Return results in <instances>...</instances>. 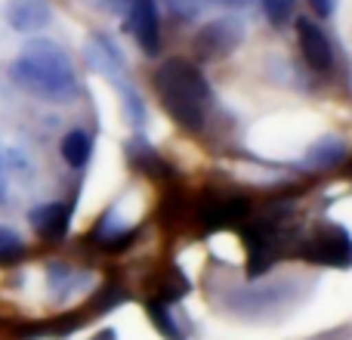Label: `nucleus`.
I'll use <instances>...</instances> for the list:
<instances>
[{"mask_svg": "<svg viewBox=\"0 0 352 340\" xmlns=\"http://www.w3.org/2000/svg\"><path fill=\"white\" fill-rule=\"evenodd\" d=\"M10 81L43 103L62 105L78 96V72L72 56L47 37H31L25 43L10 65Z\"/></svg>", "mask_w": 352, "mask_h": 340, "instance_id": "1", "label": "nucleus"}, {"mask_svg": "<svg viewBox=\"0 0 352 340\" xmlns=\"http://www.w3.org/2000/svg\"><path fill=\"white\" fill-rule=\"evenodd\" d=\"M306 3L312 6V12H316L318 19H328L331 12H334V0H306Z\"/></svg>", "mask_w": 352, "mask_h": 340, "instance_id": "11", "label": "nucleus"}, {"mask_svg": "<svg viewBox=\"0 0 352 340\" xmlns=\"http://www.w3.org/2000/svg\"><path fill=\"white\" fill-rule=\"evenodd\" d=\"M241 41H244L241 19L219 16V19H213V22L201 25V31L195 34V50H198L201 59L217 62V59H226L229 53H235Z\"/></svg>", "mask_w": 352, "mask_h": 340, "instance_id": "3", "label": "nucleus"}, {"mask_svg": "<svg viewBox=\"0 0 352 340\" xmlns=\"http://www.w3.org/2000/svg\"><path fill=\"white\" fill-rule=\"evenodd\" d=\"M25 257V242L10 226H0V263H16Z\"/></svg>", "mask_w": 352, "mask_h": 340, "instance_id": "9", "label": "nucleus"}, {"mask_svg": "<svg viewBox=\"0 0 352 340\" xmlns=\"http://www.w3.org/2000/svg\"><path fill=\"white\" fill-rule=\"evenodd\" d=\"M130 34L146 56L161 53V19L155 0H133L130 3Z\"/></svg>", "mask_w": 352, "mask_h": 340, "instance_id": "5", "label": "nucleus"}, {"mask_svg": "<svg viewBox=\"0 0 352 340\" xmlns=\"http://www.w3.org/2000/svg\"><path fill=\"white\" fill-rule=\"evenodd\" d=\"M31 226L43 242H62L68 235V226H72V211L62 201H50V204L31 211Z\"/></svg>", "mask_w": 352, "mask_h": 340, "instance_id": "7", "label": "nucleus"}, {"mask_svg": "<svg viewBox=\"0 0 352 340\" xmlns=\"http://www.w3.org/2000/svg\"><path fill=\"white\" fill-rule=\"evenodd\" d=\"M59 152H62V161L68 167L80 170L90 164V155H93V140L87 130H68L59 142Z\"/></svg>", "mask_w": 352, "mask_h": 340, "instance_id": "8", "label": "nucleus"}, {"mask_svg": "<svg viewBox=\"0 0 352 340\" xmlns=\"http://www.w3.org/2000/svg\"><path fill=\"white\" fill-rule=\"evenodd\" d=\"M260 3H263V12L269 16V22L272 25L287 22L291 12H294V0H260Z\"/></svg>", "mask_w": 352, "mask_h": 340, "instance_id": "10", "label": "nucleus"}, {"mask_svg": "<svg viewBox=\"0 0 352 340\" xmlns=\"http://www.w3.org/2000/svg\"><path fill=\"white\" fill-rule=\"evenodd\" d=\"M3 192H6V182H3V164H0V201H3Z\"/></svg>", "mask_w": 352, "mask_h": 340, "instance_id": "12", "label": "nucleus"}, {"mask_svg": "<svg viewBox=\"0 0 352 340\" xmlns=\"http://www.w3.org/2000/svg\"><path fill=\"white\" fill-rule=\"evenodd\" d=\"M297 43H300V56L303 62L312 68L316 74H328L334 68V50L331 41L312 19H297Z\"/></svg>", "mask_w": 352, "mask_h": 340, "instance_id": "4", "label": "nucleus"}, {"mask_svg": "<svg viewBox=\"0 0 352 340\" xmlns=\"http://www.w3.org/2000/svg\"><path fill=\"white\" fill-rule=\"evenodd\" d=\"M155 90L161 105L182 130H201L210 105V84L188 59H167L155 72Z\"/></svg>", "mask_w": 352, "mask_h": 340, "instance_id": "2", "label": "nucleus"}, {"mask_svg": "<svg viewBox=\"0 0 352 340\" xmlns=\"http://www.w3.org/2000/svg\"><path fill=\"white\" fill-rule=\"evenodd\" d=\"M50 19H53L50 0H10L6 3V22L19 34H37L50 25Z\"/></svg>", "mask_w": 352, "mask_h": 340, "instance_id": "6", "label": "nucleus"}]
</instances>
